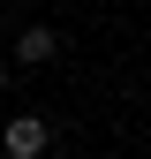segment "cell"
<instances>
[{
	"mask_svg": "<svg viewBox=\"0 0 151 159\" xmlns=\"http://www.w3.org/2000/svg\"><path fill=\"white\" fill-rule=\"evenodd\" d=\"M45 144H53V121H45V114H15V121L0 129V152H8V159H45Z\"/></svg>",
	"mask_w": 151,
	"mask_h": 159,
	"instance_id": "6da1fadb",
	"label": "cell"
},
{
	"mask_svg": "<svg viewBox=\"0 0 151 159\" xmlns=\"http://www.w3.org/2000/svg\"><path fill=\"white\" fill-rule=\"evenodd\" d=\"M15 61H23V68L61 61V30H53V23H23V30H15Z\"/></svg>",
	"mask_w": 151,
	"mask_h": 159,
	"instance_id": "7a4b0ae2",
	"label": "cell"
},
{
	"mask_svg": "<svg viewBox=\"0 0 151 159\" xmlns=\"http://www.w3.org/2000/svg\"><path fill=\"white\" fill-rule=\"evenodd\" d=\"M8 76H15V68H8V61H0V91H8Z\"/></svg>",
	"mask_w": 151,
	"mask_h": 159,
	"instance_id": "3957f363",
	"label": "cell"
}]
</instances>
